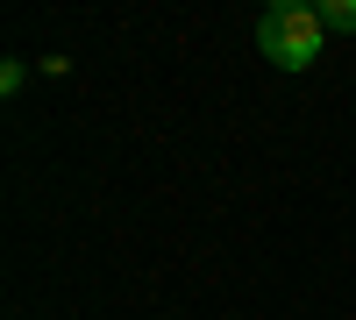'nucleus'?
I'll use <instances>...</instances> for the list:
<instances>
[{
    "instance_id": "obj_1",
    "label": "nucleus",
    "mask_w": 356,
    "mask_h": 320,
    "mask_svg": "<svg viewBox=\"0 0 356 320\" xmlns=\"http://www.w3.org/2000/svg\"><path fill=\"white\" fill-rule=\"evenodd\" d=\"M321 43H328V28H321V8H307V0H278L271 15L257 22V50L271 57L278 71H307Z\"/></svg>"
},
{
    "instance_id": "obj_3",
    "label": "nucleus",
    "mask_w": 356,
    "mask_h": 320,
    "mask_svg": "<svg viewBox=\"0 0 356 320\" xmlns=\"http://www.w3.org/2000/svg\"><path fill=\"white\" fill-rule=\"evenodd\" d=\"M29 85V65H0V93H22Z\"/></svg>"
},
{
    "instance_id": "obj_2",
    "label": "nucleus",
    "mask_w": 356,
    "mask_h": 320,
    "mask_svg": "<svg viewBox=\"0 0 356 320\" xmlns=\"http://www.w3.org/2000/svg\"><path fill=\"white\" fill-rule=\"evenodd\" d=\"M321 28L328 36H356V0H321Z\"/></svg>"
}]
</instances>
